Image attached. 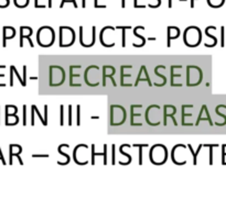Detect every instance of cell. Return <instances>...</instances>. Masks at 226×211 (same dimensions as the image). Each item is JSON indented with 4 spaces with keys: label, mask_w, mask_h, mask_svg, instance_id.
I'll return each mask as SVG.
<instances>
[{
    "label": "cell",
    "mask_w": 226,
    "mask_h": 211,
    "mask_svg": "<svg viewBox=\"0 0 226 211\" xmlns=\"http://www.w3.org/2000/svg\"><path fill=\"white\" fill-rule=\"evenodd\" d=\"M0 68H6L5 65H0ZM0 77H5V74H0ZM6 84H0V87H5Z\"/></svg>",
    "instance_id": "cell-31"
},
{
    "label": "cell",
    "mask_w": 226,
    "mask_h": 211,
    "mask_svg": "<svg viewBox=\"0 0 226 211\" xmlns=\"http://www.w3.org/2000/svg\"><path fill=\"white\" fill-rule=\"evenodd\" d=\"M76 110H77V113H76V124H77V126H81V106L80 104H77L76 106Z\"/></svg>",
    "instance_id": "cell-17"
},
{
    "label": "cell",
    "mask_w": 226,
    "mask_h": 211,
    "mask_svg": "<svg viewBox=\"0 0 226 211\" xmlns=\"http://www.w3.org/2000/svg\"><path fill=\"white\" fill-rule=\"evenodd\" d=\"M127 117L124 107L118 104L111 106V126H120L125 122Z\"/></svg>",
    "instance_id": "cell-1"
},
{
    "label": "cell",
    "mask_w": 226,
    "mask_h": 211,
    "mask_svg": "<svg viewBox=\"0 0 226 211\" xmlns=\"http://www.w3.org/2000/svg\"><path fill=\"white\" fill-rule=\"evenodd\" d=\"M44 112H45V115H44V120L48 122V106H44Z\"/></svg>",
    "instance_id": "cell-32"
},
{
    "label": "cell",
    "mask_w": 226,
    "mask_h": 211,
    "mask_svg": "<svg viewBox=\"0 0 226 211\" xmlns=\"http://www.w3.org/2000/svg\"><path fill=\"white\" fill-rule=\"evenodd\" d=\"M95 155L96 156H104V152L103 153H95V145L92 144V164L94 165L95 164Z\"/></svg>",
    "instance_id": "cell-14"
},
{
    "label": "cell",
    "mask_w": 226,
    "mask_h": 211,
    "mask_svg": "<svg viewBox=\"0 0 226 211\" xmlns=\"http://www.w3.org/2000/svg\"><path fill=\"white\" fill-rule=\"evenodd\" d=\"M116 29L121 30V32H123V34H121V46L125 47L126 46V30L131 29V27H116Z\"/></svg>",
    "instance_id": "cell-11"
},
{
    "label": "cell",
    "mask_w": 226,
    "mask_h": 211,
    "mask_svg": "<svg viewBox=\"0 0 226 211\" xmlns=\"http://www.w3.org/2000/svg\"><path fill=\"white\" fill-rule=\"evenodd\" d=\"M23 81L27 85V66L23 65Z\"/></svg>",
    "instance_id": "cell-27"
},
{
    "label": "cell",
    "mask_w": 226,
    "mask_h": 211,
    "mask_svg": "<svg viewBox=\"0 0 226 211\" xmlns=\"http://www.w3.org/2000/svg\"><path fill=\"white\" fill-rule=\"evenodd\" d=\"M52 7V0H49V8H51Z\"/></svg>",
    "instance_id": "cell-37"
},
{
    "label": "cell",
    "mask_w": 226,
    "mask_h": 211,
    "mask_svg": "<svg viewBox=\"0 0 226 211\" xmlns=\"http://www.w3.org/2000/svg\"><path fill=\"white\" fill-rule=\"evenodd\" d=\"M16 35V29L12 27H3L2 29V46H7V40L14 39Z\"/></svg>",
    "instance_id": "cell-3"
},
{
    "label": "cell",
    "mask_w": 226,
    "mask_h": 211,
    "mask_svg": "<svg viewBox=\"0 0 226 211\" xmlns=\"http://www.w3.org/2000/svg\"><path fill=\"white\" fill-rule=\"evenodd\" d=\"M203 146L208 147L210 149V164L213 163V147H216L217 145H208V144H204Z\"/></svg>",
    "instance_id": "cell-20"
},
{
    "label": "cell",
    "mask_w": 226,
    "mask_h": 211,
    "mask_svg": "<svg viewBox=\"0 0 226 211\" xmlns=\"http://www.w3.org/2000/svg\"><path fill=\"white\" fill-rule=\"evenodd\" d=\"M33 158H49L50 155L49 154H32Z\"/></svg>",
    "instance_id": "cell-23"
},
{
    "label": "cell",
    "mask_w": 226,
    "mask_h": 211,
    "mask_svg": "<svg viewBox=\"0 0 226 211\" xmlns=\"http://www.w3.org/2000/svg\"><path fill=\"white\" fill-rule=\"evenodd\" d=\"M9 3H10V0H6V5H0V8H6V7H8Z\"/></svg>",
    "instance_id": "cell-33"
},
{
    "label": "cell",
    "mask_w": 226,
    "mask_h": 211,
    "mask_svg": "<svg viewBox=\"0 0 226 211\" xmlns=\"http://www.w3.org/2000/svg\"><path fill=\"white\" fill-rule=\"evenodd\" d=\"M62 147H63V145H60L59 149H57V152H59L61 155H63V156L66 158V162H64V163H59V164H60V165H66V164L70 163L71 157H70V155H68V154H66L65 152H63V151H62Z\"/></svg>",
    "instance_id": "cell-12"
},
{
    "label": "cell",
    "mask_w": 226,
    "mask_h": 211,
    "mask_svg": "<svg viewBox=\"0 0 226 211\" xmlns=\"http://www.w3.org/2000/svg\"><path fill=\"white\" fill-rule=\"evenodd\" d=\"M32 33L33 32H30V33H28V34H25V33H24V27H20V44H19L20 47H23V40L24 39H27V40L29 41L30 46H31V47L34 46L32 40H31V35H32Z\"/></svg>",
    "instance_id": "cell-5"
},
{
    "label": "cell",
    "mask_w": 226,
    "mask_h": 211,
    "mask_svg": "<svg viewBox=\"0 0 226 211\" xmlns=\"http://www.w3.org/2000/svg\"><path fill=\"white\" fill-rule=\"evenodd\" d=\"M154 73H156V75H158L159 77H161L162 79H163V83H162V84H156V86H158V87H161V86H163L164 84L167 83V77H166V76H163L162 74H160V73L158 72V68H157V67H156V70H154Z\"/></svg>",
    "instance_id": "cell-18"
},
{
    "label": "cell",
    "mask_w": 226,
    "mask_h": 211,
    "mask_svg": "<svg viewBox=\"0 0 226 211\" xmlns=\"http://www.w3.org/2000/svg\"><path fill=\"white\" fill-rule=\"evenodd\" d=\"M132 146L139 149V164L141 165V164L143 163V154H142L143 149H145V147H148L149 145L148 144H134Z\"/></svg>",
    "instance_id": "cell-9"
},
{
    "label": "cell",
    "mask_w": 226,
    "mask_h": 211,
    "mask_svg": "<svg viewBox=\"0 0 226 211\" xmlns=\"http://www.w3.org/2000/svg\"><path fill=\"white\" fill-rule=\"evenodd\" d=\"M60 112H61V117H60V126L64 124V106H60Z\"/></svg>",
    "instance_id": "cell-19"
},
{
    "label": "cell",
    "mask_w": 226,
    "mask_h": 211,
    "mask_svg": "<svg viewBox=\"0 0 226 211\" xmlns=\"http://www.w3.org/2000/svg\"><path fill=\"white\" fill-rule=\"evenodd\" d=\"M132 66H130V65H125V66H121V72H120V84L121 86H124V87H130V86H132V84H126L125 83V77H130V74H125V70L126 68H131Z\"/></svg>",
    "instance_id": "cell-6"
},
{
    "label": "cell",
    "mask_w": 226,
    "mask_h": 211,
    "mask_svg": "<svg viewBox=\"0 0 226 211\" xmlns=\"http://www.w3.org/2000/svg\"><path fill=\"white\" fill-rule=\"evenodd\" d=\"M38 1H39V0H34V7H35V8H45V6H44V5H42V6L39 5Z\"/></svg>",
    "instance_id": "cell-30"
},
{
    "label": "cell",
    "mask_w": 226,
    "mask_h": 211,
    "mask_svg": "<svg viewBox=\"0 0 226 211\" xmlns=\"http://www.w3.org/2000/svg\"><path fill=\"white\" fill-rule=\"evenodd\" d=\"M75 68H81V65H72V66L70 67V86L71 87H81V84L73 83V78L80 76V74H74V73H73V70H75Z\"/></svg>",
    "instance_id": "cell-7"
},
{
    "label": "cell",
    "mask_w": 226,
    "mask_h": 211,
    "mask_svg": "<svg viewBox=\"0 0 226 211\" xmlns=\"http://www.w3.org/2000/svg\"><path fill=\"white\" fill-rule=\"evenodd\" d=\"M180 1H186V0H180Z\"/></svg>",
    "instance_id": "cell-39"
},
{
    "label": "cell",
    "mask_w": 226,
    "mask_h": 211,
    "mask_svg": "<svg viewBox=\"0 0 226 211\" xmlns=\"http://www.w3.org/2000/svg\"><path fill=\"white\" fill-rule=\"evenodd\" d=\"M163 110H164V115H163V124H164V126H167V124H168V122H167V118L168 117H171V118H172L173 124H174V126H178V123H177V120H175V118L173 117V115H175V112H177V110H174L172 113H168V111L164 109V108H163Z\"/></svg>",
    "instance_id": "cell-10"
},
{
    "label": "cell",
    "mask_w": 226,
    "mask_h": 211,
    "mask_svg": "<svg viewBox=\"0 0 226 211\" xmlns=\"http://www.w3.org/2000/svg\"><path fill=\"white\" fill-rule=\"evenodd\" d=\"M22 109H23V123H22V124L25 126H27V106L24 104Z\"/></svg>",
    "instance_id": "cell-22"
},
{
    "label": "cell",
    "mask_w": 226,
    "mask_h": 211,
    "mask_svg": "<svg viewBox=\"0 0 226 211\" xmlns=\"http://www.w3.org/2000/svg\"><path fill=\"white\" fill-rule=\"evenodd\" d=\"M168 1H169V8H171V7H172V0H168Z\"/></svg>",
    "instance_id": "cell-36"
},
{
    "label": "cell",
    "mask_w": 226,
    "mask_h": 211,
    "mask_svg": "<svg viewBox=\"0 0 226 211\" xmlns=\"http://www.w3.org/2000/svg\"><path fill=\"white\" fill-rule=\"evenodd\" d=\"M125 6H126V0H121V7L125 8Z\"/></svg>",
    "instance_id": "cell-35"
},
{
    "label": "cell",
    "mask_w": 226,
    "mask_h": 211,
    "mask_svg": "<svg viewBox=\"0 0 226 211\" xmlns=\"http://www.w3.org/2000/svg\"><path fill=\"white\" fill-rule=\"evenodd\" d=\"M106 30H114V28L113 27H105V28H103L102 31H100V43H102L103 46H106V47H113V46H115V42L111 43V44H107V43L104 42L103 35H104V32H105Z\"/></svg>",
    "instance_id": "cell-8"
},
{
    "label": "cell",
    "mask_w": 226,
    "mask_h": 211,
    "mask_svg": "<svg viewBox=\"0 0 226 211\" xmlns=\"http://www.w3.org/2000/svg\"><path fill=\"white\" fill-rule=\"evenodd\" d=\"M151 151L154 152H150V160L151 163H154L157 157H160V163L163 164L166 160H168V151L167 147L162 144H156L151 147Z\"/></svg>",
    "instance_id": "cell-2"
},
{
    "label": "cell",
    "mask_w": 226,
    "mask_h": 211,
    "mask_svg": "<svg viewBox=\"0 0 226 211\" xmlns=\"http://www.w3.org/2000/svg\"><path fill=\"white\" fill-rule=\"evenodd\" d=\"M158 1V3L157 5H148L150 8H158V7H160V5H161V0H157Z\"/></svg>",
    "instance_id": "cell-29"
},
{
    "label": "cell",
    "mask_w": 226,
    "mask_h": 211,
    "mask_svg": "<svg viewBox=\"0 0 226 211\" xmlns=\"http://www.w3.org/2000/svg\"><path fill=\"white\" fill-rule=\"evenodd\" d=\"M31 107H32L33 109H34L35 113H37V115H38V117L40 118V120H41V122H42V124H43V126H48V122H46V121L44 120V119H43V117H42V115H40V112H39V110H38V107H37V106H35V104H32V106H31Z\"/></svg>",
    "instance_id": "cell-16"
},
{
    "label": "cell",
    "mask_w": 226,
    "mask_h": 211,
    "mask_svg": "<svg viewBox=\"0 0 226 211\" xmlns=\"http://www.w3.org/2000/svg\"><path fill=\"white\" fill-rule=\"evenodd\" d=\"M115 153H116V146H115V144H113V146H111V163H113V164L116 163Z\"/></svg>",
    "instance_id": "cell-25"
},
{
    "label": "cell",
    "mask_w": 226,
    "mask_h": 211,
    "mask_svg": "<svg viewBox=\"0 0 226 211\" xmlns=\"http://www.w3.org/2000/svg\"><path fill=\"white\" fill-rule=\"evenodd\" d=\"M119 152H120V154H123L124 156H126V157L128 158V162H126V163H123L121 165H128V164H129L130 162L132 160V156L128 154V153L125 152V151H124V145H121V146H120V149H119Z\"/></svg>",
    "instance_id": "cell-13"
},
{
    "label": "cell",
    "mask_w": 226,
    "mask_h": 211,
    "mask_svg": "<svg viewBox=\"0 0 226 211\" xmlns=\"http://www.w3.org/2000/svg\"><path fill=\"white\" fill-rule=\"evenodd\" d=\"M72 121V106H68V126H72L73 124Z\"/></svg>",
    "instance_id": "cell-26"
},
{
    "label": "cell",
    "mask_w": 226,
    "mask_h": 211,
    "mask_svg": "<svg viewBox=\"0 0 226 211\" xmlns=\"http://www.w3.org/2000/svg\"><path fill=\"white\" fill-rule=\"evenodd\" d=\"M148 40H149V41H156L157 39H156V38H148Z\"/></svg>",
    "instance_id": "cell-38"
},
{
    "label": "cell",
    "mask_w": 226,
    "mask_h": 211,
    "mask_svg": "<svg viewBox=\"0 0 226 211\" xmlns=\"http://www.w3.org/2000/svg\"><path fill=\"white\" fill-rule=\"evenodd\" d=\"M94 7L95 8H106V5L99 6L98 5V0H94Z\"/></svg>",
    "instance_id": "cell-28"
},
{
    "label": "cell",
    "mask_w": 226,
    "mask_h": 211,
    "mask_svg": "<svg viewBox=\"0 0 226 211\" xmlns=\"http://www.w3.org/2000/svg\"><path fill=\"white\" fill-rule=\"evenodd\" d=\"M82 7H83V8L86 7V0H82Z\"/></svg>",
    "instance_id": "cell-34"
},
{
    "label": "cell",
    "mask_w": 226,
    "mask_h": 211,
    "mask_svg": "<svg viewBox=\"0 0 226 211\" xmlns=\"http://www.w3.org/2000/svg\"><path fill=\"white\" fill-rule=\"evenodd\" d=\"M10 68H11V70H14V73L17 75V77H18L19 81H20V83H21V85L23 86V87H24V86H27V85H25V84H24V81H23V77H21V76H20V74H19V73H18V70H17L16 66H14V65H11Z\"/></svg>",
    "instance_id": "cell-15"
},
{
    "label": "cell",
    "mask_w": 226,
    "mask_h": 211,
    "mask_svg": "<svg viewBox=\"0 0 226 211\" xmlns=\"http://www.w3.org/2000/svg\"><path fill=\"white\" fill-rule=\"evenodd\" d=\"M103 152H104V160H103V163L106 165L107 164V144H104V151Z\"/></svg>",
    "instance_id": "cell-24"
},
{
    "label": "cell",
    "mask_w": 226,
    "mask_h": 211,
    "mask_svg": "<svg viewBox=\"0 0 226 211\" xmlns=\"http://www.w3.org/2000/svg\"><path fill=\"white\" fill-rule=\"evenodd\" d=\"M188 147L190 149V151H191L192 155H193V164H197V152H194L193 151V147H192L191 144H188Z\"/></svg>",
    "instance_id": "cell-21"
},
{
    "label": "cell",
    "mask_w": 226,
    "mask_h": 211,
    "mask_svg": "<svg viewBox=\"0 0 226 211\" xmlns=\"http://www.w3.org/2000/svg\"><path fill=\"white\" fill-rule=\"evenodd\" d=\"M22 152V147L21 149H19V150L17 151V152H14V144H10L9 145V164H12L14 162H12V157L14 156H16L17 158H18V160H19V163L21 164V165H23V160H21V157H20V153Z\"/></svg>",
    "instance_id": "cell-4"
}]
</instances>
